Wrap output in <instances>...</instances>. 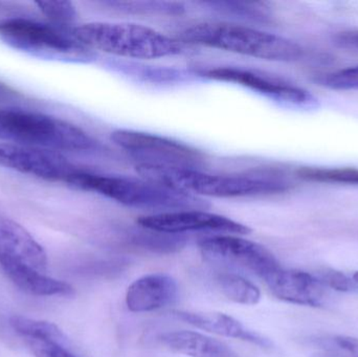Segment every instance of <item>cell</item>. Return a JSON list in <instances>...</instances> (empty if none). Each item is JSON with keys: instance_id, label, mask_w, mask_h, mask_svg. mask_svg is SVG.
Returning a JSON list of instances; mask_svg holds the SVG:
<instances>
[{"instance_id": "obj_1", "label": "cell", "mask_w": 358, "mask_h": 357, "mask_svg": "<svg viewBox=\"0 0 358 357\" xmlns=\"http://www.w3.org/2000/svg\"><path fill=\"white\" fill-rule=\"evenodd\" d=\"M143 178L165 184L194 196L217 198L266 196L280 194L292 188V182L279 171H260L250 174H210L200 170L178 169L138 163Z\"/></svg>"}, {"instance_id": "obj_2", "label": "cell", "mask_w": 358, "mask_h": 357, "mask_svg": "<svg viewBox=\"0 0 358 357\" xmlns=\"http://www.w3.org/2000/svg\"><path fill=\"white\" fill-rule=\"evenodd\" d=\"M67 184L102 195L126 207L157 212L155 214L208 207V203L200 197L146 178L104 175L78 168Z\"/></svg>"}, {"instance_id": "obj_3", "label": "cell", "mask_w": 358, "mask_h": 357, "mask_svg": "<svg viewBox=\"0 0 358 357\" xmlns=\"http://www.w3.org/2000/svg\"><path fill=\"white\" fill-rule=\"evenodd\" d=\"M178 40L277 62H292L303 56V48L292 40L237 23H198L181 31Z\"/></svg>"}, {"instance_id": "obj_4", "label": "cell", "mask_w": 358, "mask_h": 357, "mask_svg": "<svg viewBox=\"0 0 358 357\" xmlns=\"http://www.w3.org/2000/svg\"><path fill=\"white\" fill-rule=\"evenodd\" d=\"M73 35L88 50L123 58H165L181 54L185 48V44L178 39L136 23H85L73 27Z\"/></svg>"}, {"instance_id": "obj_5", "label": "cell", "mask_w": 358, "mask_h": 357, "mask_svg": "<svg viewBox=\"0 0 358 357\" xmlns=\"http://www.w3.org/2000/svg\"><path fill=\"white\" fill-rule=\"evenodd\" d=\"M0 140L57 152H92L100 144L81 128L35 111L0 108Z\"/></svg>"}, {"instance_id": "obj_6", "label": "cell", "mask_w": 358, "mask_h": 357, "mask_svg": "<svg viewBox=\"0 0 358 357\" xmlns=\"http://www.w3.org/2000/svg\"><path fill=\"white\" fill-rule=\"evenodd\" d=\"M73 29H62L27 18L6 19L0 21V39L15 50L40 58L76 59L87 56V48L76 40Z\"/></svg>"}, {"instance_id": "obj_7", "label": "cell", "mask_w": 358, "mask_h": 357, "mask_svg": "<svg viewBox=\"0 0 358 357\" xmlns=\"http://www.w3.org/2000/svg\"><path fill=\"white\" fill-rule=\"evenodd\" d=\"M111 140L143 165L199 170L206 163V155L198 149L157 134L119 129Z\"/></svg>"}, {"instance_id": "obj_8", "label": "cell", "mask_w": 358, "mask_h": 357, "mask_svg": "<svg viewBox=\"0 0 358 357\" xmlns=\"http://www.w3.org/2000/svg\"><path fill=\"white\" fill-rule=\"evenodd\" d=\"M202 257L210 263L239 268L265 280L281 268L269 249L237 235H216L198 241Z\"/></svg>"}, {"instance_id": "obj_9", "label": "cell", "mask_w": 358, "mask_h": 357, "mask_svg": "<svg viewBox=\"0 0 358 357\" xmlns=\"http://www.w3.org/2000/svg\"><path fill=\"white\" fill-rule=\"evenodd\" d=\"M0 167L40 180L64 184L78 169L57 151L4 142H0Z\"/></svg>"}, {"instance_id": "obj_10", "label": "cell", "mask_w": 358, "mask_h": 357, "mask_svg": "<svg viewBox=\"0 0 358 357\" xmlns=\"http://www.w3.org/2000/svg\"><path fill=\"white\" fill-rule=\"evenodd\" d=\"M136 222L142 228L172 235L206 232L243 236L252 232L244 224L229 219L225 216L210 213L206 210H181L167 213L151 214L142 216Z\"/></svg>"}, {"instance_id": "obj_11", "label": "cell", "mask_w": 358, "mask_h": 357, "mask_svg": "<svg viewBox=\"0 0 358 357\" xmlns=\"http://www.w3.org/2000/svg\"><path fill=\"white\" fill-rule=\"evenodd\" d=\"M199 73L210 79L250 88L279 102L298 106L315 107L317 105V99L308 90L256 69L219 66L202 69Z\"/></svg>"}, {"instance_id": "obj_12", "label": "cell", "mask_w": 358, "mask_h": 357, "mask_svg": "<svg viewBox=\"0 0 358 357\" xmlns=\"http://www.w3.org/2000/svg\"><path fill=\"white\" fill-rule=\"evenodd\" d=\"M264 281L275 298L287 303L315 307L321 305L325 295L319 278L302 270L281 268Z\"/></svg>"}, {"instance_id": "obj_13", "label": "cell", "mask_w": 358, "mask_h": 357, "mask_svg": "<svg viewBox=\"0 0 358 357\" xmlns=\"http://www.w3.org/2000/svg\"><path fill=\"white\" fill-rule=\"evenodd\" d=\"M178 285L169 275L151 274L134 281L126 293V305L136 314L155 312L178 300Z\"/></svg>"}, {"instance_id": "obj_14", "label": "cell", "mask_w": 358, "mask_h": 357, "mask_svg": "<svg viewBox=\"0 0 358 357\" xmlns=\"http://www.w3.org/2000/svg\"><path fill=\"white\" fill-rule=\"evenodd\" d=\"M18 260L43 272L48 256L43 247L22 226L10 218L0 216V259Z\"/></svg>"}, {"instance_id": "obj_15", "label": "cell", "mask_w": 358, "mask_h": 357, "mask_svg": "<svg viewBox=\"0 0 358 357\" xmlns=\"http://www.w3.org/2000/svg\"><path fill=\"white\" fill-rule=\"evenodd\" d=\"M172 314L178 320L192 325L195 328L201 329L219 337L240 340L265 349L273 346L268 339L245 328L242 323L229 314H220V312H183V310H174Z\"/></svg>"}, {"instance_id": "obj_16", "label": "cell", "mask_w": 358, "mask_h": 357, "mask_svg": "<svg viewBox=\"0 0 358 357\" xmlns=\"http://www.w3.org/2000/svg\"><path fill=\"white\" fill-rule=\"evenodd\" d=\"M0 266L4 274L21 291L37 297L71 296L73 287L69 283L45 276L39 270L31 268L18 260L0 259Z\"/></svg>"}, {"instance_id": "obj_17", "label": "cell", "mask_w": 358, "mask_h": 357, "mask_svg": "<svg viewBox=\"0 0 358 357\" xmlns=\"http://www.w3.org/2000/svg\"><path fill=\"white\" fill-rule=\"evenodd\" d=\"M159 342L176 354L189 357H239L229 346L197 331H171L159 335Z\"/></svg>"}, {"instance_id": "obj_18", "label": "cell", "mask_w": 358, "mask_h": 357, "mask_svg": "<svg viewBox=\"0 0 358 357\" xmlns=\"http://www.w3.org/2000/svg\"><path fill=\"white\" fill-rule=\"evenodd\" d=\"M10 325L13 330L18 333L23 340H39L69 344L62 330L52 323L35 320L27 316H13L10 318Z\"/></svg>"}, {"instance_id": "obj_19", "label": "cell", "mask_w": 358, "mask_h": 357, "mask_svg": "<svg viewBox=\"0 0 358 357\" xmlns=\"http://www.w3.org/2000/svg\"><path fill=\"white\" fill-rule=\"evenodd\" d=\"M217 283L223 296L234 303L252 306L260 302V289L239 275L220 274L217 277Z\"/></svg>"}, {"instance_id": "obj_20", "label": "cell", "mask_w": 358, "mask_h": 357, "mask_svg": "<svg viewBox=\"0 0 358 357\" xmlns=\"http://www.w3.org/2000/svg\"><path fill=\"white\" fill-rule=\"evenodd\" d=\"M132 242L151 252L172 254L182 249L187 240L182 235L165 234L144 228L142 233L134 235Z\"/></svg>"}, {"instance_id": "obj_21", "label": "cell", "mask_w": 358, "mask_h": 357, "mask_svg": "<svg viewBox=\"0 0 358 357\" xmlns=\"http://www.w3.org/2000/svg\"><path fill=\"white\" fill-rule=\"evenodd\" d=\"M296 176L306 182L358 184V169L355 168H313L298 169Z\"/></svg>"}, {"instance_id": "obj_22", "label": "cell", "mask_w": 358, "mask_h": 357, "mask_svg": "<svg viewBox=\"0 0 358 357\" xmlns=\"http://www.w3.org/2000/svg\"><path fill=\"white\" fill-rule=\"evenodd\" d=\"M105 6L126 14H180L185 8L176 2L107 1Z\"/></svg>"}, {"instance_id": "obj_23", "label": "cell", "mask_w": 358, "mask_h": 357, "mask_svg": "<svg viewBox=\"0 0 358 357\" xmlns=\"http://www.w3.org/2000/svg\"><path fill=\"white\" fill-rule=\"evenodd\" d=\"M40 12L48 19L50 24L62 29H69L77 19L75 6L69 1H36Z\"/></svg>"}, {"instance_id": "obj_24", "label": "cell", "mask_w": 358, "mask_h": 357, "mask_svg": "<svg viewBox=\"0 0 358 357\" xmlns=\"http://www.w3.org/2000/svg\"><path fill=\"white\" fill-rule=\"evenodd\" d=\"M208 6H214L217 10H224V12L231 13V14L243 16L245 18L252 19L255 21H261V22H267L268 21V14L265 12L264 6H260L259 3H242V2H229V1H210L206 2Z\"/></svg>"}, {"instance_id": "obj_25", "label": "cell", "mask_w": 358, "mask_h": 357, "mask_svg": "<svg viewBox=\"0 0 358 357\" xmlns=\"http://www.w3.org/2000/svg\"><path fill=\"white\" fill-rule=\"evenodd\" d=\"M319 83L330 89H358V65L323 75L320 78Z\"/></svg>"}, {"instance_id": "obj_26", "label": "cell", "mask_w": 358, "mask_h": 357, "mask_svg": "<svg viewBox=\"0 0 358 357\" xmlns=\"http://www.w3.org/2000/svg\"><path fill=\"white\" fill-rule=\"evenodd\" d=\"M35 357H80L69 348V344L39 340H23Z\"/></svg>"}, {"instance_id": "obj_27", "label": "cell", "mask_w": 358, "mask_h": 357, "mask_svg": "<svg viewBox=\"0 0 358 357\" xmlns=\"http://www.w3.org/2000/svg\"><path fill=\"white\" fill-rule=\"evenodd\" d=\"M319 280L324 286L330 287L340 293H357L358 291V285L355 280L349 278L344 272H338V270H325L322 272Z\"/></svg>"}, {"instance_id": "obj_28", "label": "cell", "mask_w": 358, "mask_h": 357, "mask_svg": "<svg viewBox=\"0 0 358 357\" xmlns=\"http://www.w3.org/2000/svg\"><path fill=\"white\" fill-rule=\"evenodd\" d=\"M334 41L340 48L358 52V29L341 31L336 34Z\"/></svg>"}, {"instance_id": "obj_29", "label": "cell", "mask_w": 358, "mask_h": 357, "mask_svg": "<svg viewBox=\"0 0 358 357\" xmlns=\"http://www.w3.org/2000/svg\"><path fill=\"white\" fill-rule=\"evenodd\" d=\"M14 96V90L10 86L0 82V100H6V99L13 98Z\"/></svg>"}, {"instance_id": "obj_30", "label": "cell", "mask_w": 358, "mask_h": 357, "mask_svg": "<svg viewBox=\"0 0 358 357\" xmlns=\"http://www.w3.org/2000/svg\"><path fill=\"white\" fill-rule=\"evenodd\" d=\"M313 357H334V356H330V354H325V352H323V354H315V356H313Z\"/></svg>"}, {"instance_id": "obj_31", "label": "cell", "mask_w": 358, "mask_h": 357, "mask_svg": "<svg viewBox=\"0 0 358 357\" xmlns=\"http://www.w3.org/2000/svg\"><path fill=\"white\" fill-rule=\"evenodd\" d=\"M352 279L353 280H355V282L357 283V284L358 285V272H355V274H353Z\"/></svg>"}]
</instances>
